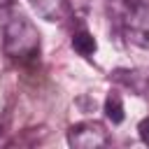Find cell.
<instances>
[{"instance_id":"4","label":"cell","mask_w":149,"mask_h":149,"mask_svg":"<svg viewBox=\"0 0 149 149\" xmlns=\"http://www.w3.org/2000/svg\"><path fill=\"white\" fill-rule=\"evenodd\" d=\"M30 5L44 21H51V23H61L72 14L70 0H30Z\"/></svg>"},{"instance_id":"2","label":"cell","mask_w":149,"mask_h":149,"mask_svg":"<svg viewBox=\"0 0 149 149\" xmlns=\"http://www.w3.org/2000/svg\"><path fill=\"white\" fill-rule=\"evenodd\" d=\"M68 144L74 149H98L109 144V133L100 121H81L70 126L68 130Z\"/></svg>"},{"instance_id":"8","label":"cell","mask_w":149,"mask_h":149,"mask_svg":"<svg viewBox=\"0 0 149 149\" xmlns=\"http://www.w3.org/2000/svg\"><path fill=\"white\" fill-rule=\"evenodd\" d=\"M116 2H121V5H126V7H133V5H137V2H142V0H116Z\"/></svg>"},{"instance_id":"5","label":"cell","mask_w":149,"mask_h":149,"mask_svg":"<svg viewBox=\"0 0 149 149\" xmlns=\"http://www.w3.org/2000/svg\"><path fill=\"white\" fill-rule=\"evenodd\" d=\"M72 49L79 54V56H93L95 54V49H98V44H95V37L91 35V33H86V30H77L74 35H72Z\"/></svg>"},{"instance_id":"6","label":"cell","mask_w":149,"mask_h":149,"mask_svg":"<svg viewBox=\"0 0 149 149\" xmlns=\"http://www.w3.org/2000/svg\"><path fill=\"white\" fill-rule=\"evenodd\" d=\"M105 116L112 123H121L123 121V100L116 91H109V95L105 98Z\"/></svg>"},{"instance_id":"7","label":"cell","mask_w":149,"mask_h":149,"mask_svg":"<svg viewBox=\"0 0 149 149\" xmlns=\"http://www.w3.org/2000/svg\"><path fill=\"white\" fill-rule=\"evenodd\" d=\"M137 130H140V137H142V142H144V144H149V116L140 121Z\"/></svg>"},{"instance_id":"9","label":"cell","mask_w":149,"mask_h":149,"mask_svg":"<svg viewBox=\"0 0 149 149\" xmlns=\"http://www.w3.org/2000/svg\"><path fill=\"white\" fill-rule=\"evenodd\" d=\"M5 2H7V0H0V7H2V5H5Z\"/></svg>"},{"instance_id":"1","label":"cell","mask_w":149,"mask_h":149,"mask_svg":"<svg viewBox=\"0 0 149 149\" xmlns=\"http://www.w3.org/2000/svg\"><path fill=\"white\" fill-rule=\"evenodd\" d=\"M2 49L12 61H33L40 54V33L23 14L14 12L2 28Z\"/></svg>"},{"instance_id":"3","label":"cell","mask_w":149,"mask_h":149,"mask_svg":"<svg viewBox=\"0 0 149 149\" xmlns=\"http://www.w3.org/2000/svg\"><path fill=\"white\" fill-rule=\"evenodd\" d=\"M123 35L128 42L142 49H149V5L147 2H137L128 7L123 16Z\"/></svg>"}]
</instances>
